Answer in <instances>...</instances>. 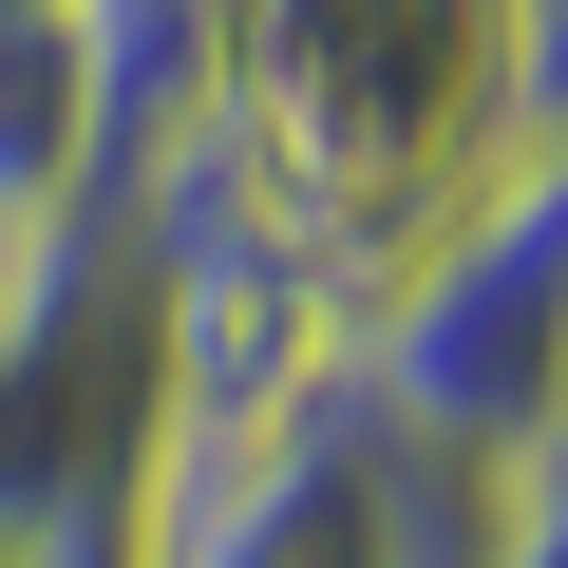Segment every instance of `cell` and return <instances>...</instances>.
Returning <instances> with one entry per match:
<instances>
[{"instance_id": "6da1fadb", "label": "cell", "mask_w": 568, "mask_h": 568, "mask_svg": "<svg viewBox=\"0 0 568 568\" xmlns=\"http://www.w3.org/2000/svg\"><path fill=\"white\" fill-rule=\"evenodd\" d=\"M152 152L361 323L530 152V0H190V114Z\"/></svg>"}, {"instance_id": "7a4b0ae2", "label": "cell", "mask_w": 568, "mask_h": 568, "mask_svg": "<svg viewBox=\"0 0 568 568\" xmlns=\"http://www.w3.org/2000/svg\"><path fill=\"white\" fill-rule=\"evenodd\" d=\"M342 379L398 436H436V455H474L511 493L568 455V133H530L379 304L342 323Z\"/></svg>"}, {"instance_id": "3957f363", "label": "cell", "mask_w": 568, "mask_h": 568, "mask_svg": "<svg viewBox=\"0 0 568 568\" xmlns=\"http://www.w3.org/2000/svg\"><path fill=\"white\" fill-rule=\"evenodd\" d=\"M511 511H530L511 474H474V455L398 436V417L323 361L284 417H246V436L171 455L152 549H133V568H493V549H511Z\"/></svg>"}, {"instance_id": "277c9868", "label": "cell", "mask_w": 568, "mask_h": 568, "mask_svg": "<svg viewBox=\"0 0 568 568\" xmlns=\"http://www.w3.org/2000/svg\"><path fill=\"white\" fill-rule=\"evenodd\" d=\"M530 133H568V0H530Z\"/></svg>"}, {"instance_id": "5b68a950", "label": "cell", "mask_w": 568, "mask_h": 568, "mask_svg": "<svg viewBox=\"0 0 568 568\" xmlns=\"http://www.w3.org/2000/svg\"><path fill=\"white\" fill-rule=\"evenodd\" d=\"M549 474H568V455H549Z\"/></svg>"}]
</instances>
